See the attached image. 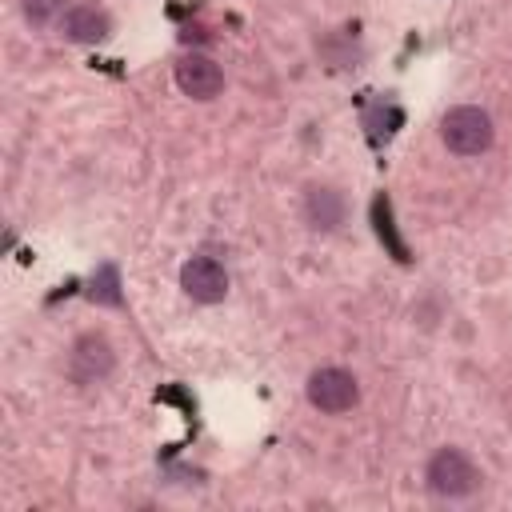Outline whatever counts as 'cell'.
<instances>
[{
    "label": "cell",
    "instance_id": "1",
    "mask_svg": "<svg viewBox=\"0 0 512 512\" xmlns=\"http://www.w3.org/2000/svg\"><path fill=\"white\" fill-rule=\"evenodd\" d=\"M440 140L452 156H484L496 140V128H492V116L476 104H456L444 112L440 120Z\"/></svg>",
    "mask_w": 512,
    "mask_h": 512
},
{
    "label": "cell",
    "instance_id": "2",
    "mask_svg": "<svg viewBox=\"0 0 512 512\" xmlns=\"http://www.w3.org/2000/svg\"><path fill=\"white\" fill-rule=\"evenodd\" d=\"M424 484L440 500H464V496H472L480 488V468L472 464L468 452L440 448V452H432V460L424 468Z\"/></svg>",
    "mask_w": 512,
    "mask_h": 512
},
{
    "label": "cell",
    "instance_id": "3",
    "mask_svg": "<svg viewBox=\"0 0 512 512\" xmlns=\"http://www.w3.org/2000/svg\"><path fill=\"white\" fill-rule=\"evenodd\" d=\"M304 396H308V404H312L316 412L340 416V412H352V408L360 404V380H356L348 368L328 364V368H316V372L308 376Z\"/></svg>",
    "mask_w": 512,
    "mask_h": 512
},
{
    "label": "cell",
    "instance_id": "4",
    "mask_svg": "<svg viewBox=\"0 0 512 512\" xmlns=\"http://www.w3.org/2000/svg\"><path fill=\"white\" fill-rule=\"evenodd\" d=\"M112 368H116V352H112L108 336H100V332L76 336V344H72V352H68V372H72L76 384H96V380H104Z\"/></svg>",
    "mask_w": 512,
    "mask_h": 512
},
{
    "label": "cell",
    "instance_id": "5",
    "mask_svg": "<svg viewBox=\"0 0 512 512\" xmlns=\"http://www.w3.org/2000/svg\"><path fill=\"white\" fill-rule=\"evenodd\" d=\"M176 88L188 100H212L224 92V68L204 52H184L176 60Z\"/></svg>",
    "mask_w": 512,
    "mask_h": 512
},
{
    "label": "cell",
    "instance_id": "6",
    "mask_svg": "<svg viewBox=\"0 0 512 512\" xmlns=\"http://www.w3.org/2000/svg\"><path fill=\"white\" fill-rule=\"evenodd\" d=\"M56 24H60V36H64L68 44H100V40L112 36V16H108L100 4H92V0L68 4Z\"/></svg>",
    "mask_w": 512,
    "mask_h": 512
},
{
    "label": "cell",
    "instance_id": "7",
    "mask_svg": "<svg viewBox=\"0 0 512 512\" xmlns=\"http://www.w3.org/2000/svg\"><path fill=\"white\" fill-rule=\"evenodd\" d=\"M180 288H184V296H192L196 304H220V300L228 296V272H224V264L212 260V256H192V260H184V268H180Z\"/></svg>",
    "mask_w": 512,
    "mask_h": 512
},
{
    "label": "cell",
    "instance_id": "8",
    "mask_svg": "<svg viewBox=\"0 0 512 512\" xmlns=\"http://www.w3.org/2000/svg\"><path fill=\"white\" fill-rule=\"evenodd\" d=\"M348 216V200L340 188L332 184H312L304 192V220L316 228V232H336Z\"/></svg>",
    "mask_w": 512,
    "mask_h": 512
},
{
    "label": "cell",
    "instance_id": "9",
    "mask_svg": "<svg viewBox=\"0 0 512 512\" xmlns=\"http://www.w3.org/2000/svg\"><path fill=\"white\" fill-rule=\"evenodd\" d=\"M372 220H376V236L396 252V260H408V252H404V244H400V236L392 228V204H388V196H376L372 200Z\"/></svg>",
    "mask_w": 512,
    "mask_h": 512
},
{
    "label": "cell",
    "instance_id": "10",
    "mask_svg": "<svg viewBox=\"0 0 512 512\" xmlns=\"http://www.w3.org/2000/svg\"><path fill=\"white\" fill-rule=\"evenodd\" d=\"M96 304H108V308H116L120 304V276H116V268L112 264H104L96 276H92V292H88Z\"/></svg>",
    "mask_w": 512,
    "mask_h": 512
},
{
    "label": "cell",
    "instance_id": "11",
    "mask_svg": "<svg viewBox=\"0 0 512 512\" xmlns=\"http://www.w3.org/2000/svg\"><path fill=\"white\" fill-rule=\"evenodd\" d=\"M20 12H24V20H28L32 28H44V24L60 20L64 0H20Z\"/></svg>",
    "mask_w": 512,
    "mask_h": 512
}]
</instances>
